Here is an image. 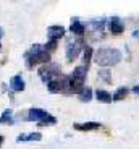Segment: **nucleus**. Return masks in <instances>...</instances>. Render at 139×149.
<instances>
[{
    "mask_svg": "<svg viewBox=\"0 0 139 149\" xmlns=\"http://www.w3.org/2000/svg\"><path fill=\"white\" fill-rule=\"evenodd\" d=\"M107 26H109V31L112 34H121L124 31V24L123 21H121L118 16H113V18L109 19V23H107Z\"/></svg>",
    "mask_w": 139,
    "mask_h": 149,
    "instance_id": "nucleus-6",
    "label": "nucleus"
},
{
    "mask_svg": "<svg viewBox=\"0 0 139 149\" xmlns=\"http://www.w3.org/2000/svg\"><path fill=\"white\" fill-rule=\"evenodd\" d=\"M0 36H2V28H0Z\"/></svg>",
    "mask_w": 139,
    "mask_h": 149,
    "instance_id": "nucleus-22",
    "label": "nucleus"
},
{
    "mask_svg": "<svg viewBox=\"0 0 139 149\" xmlns=\"http://www.w3.org/2000/svg\"><path fill=\"white\" fill-rule=\"evenodd\" d=\"M42 139V134L39 131L36 133H28V134H18L16 136V141L21 143V141H41Z\"/></svg>",
    "mask_w": 139,
    "mask_h": 149,
    "instance_id": "nucleus-11",
    "label": "nucleus"
},
{
    "mask_svg": "<svg viewBox=\"0 0 139 149\" xmlns=\"http://www.w3.org/2000/svg\"><path fill=\"white\" fill-rule=\"evenodd\" d=\"M94 60L97 65H100L104 68H109V67H113V65L120 63L121 52L118 49L104 47V49H99L97 52H94Z\"/></svg>",
    "mask_w": 139,
    "mask_h": 149,
    "instance_id": "nucleus-1",
    "label": "nucleus"
},
{
    "mask_svg": "<svg viewBox=\"0 0 139 149\" xmlns=\"http://www.w3.org/2000/svg\"><path fill=\"white\" fill-rule=\"evenodd\" d=\"M24 79L19 76V74H16V76H13V78L10 79V88L13 93H21V91H24Z\"/></svg>",
    "mask_w": 139,
    "mask_h": 149,
    "instance_id": "nucleus-8",
    "label": "nucleus"
},
{
    "mask_svg": "<svg viewBox=\"0 0 139 149\" xmlns=\"http://www.w3.org/2000/svg\"><path fill=\"white\" fill-rule=\"evenodd\" d=\"M28 122H37L39 127H47V125H55L57 118L53 115H50L49 112L42 110V109H29L28 110V117H26Z\"/></svg>",
    "mask_w": 139,
    "mask_h": 149,
    "instance_id": "nucleus-2",
    "label": "nucleus"
},
{
    "mask_svg": "<svg viewBox=\"0 0 139 149\" xmlns=\"http://www.w3.org/2000/svg\"><path fill=\"white\" fill-rule=\"evenodd\" d=\"M65 34V28L63 26H50L49 29H47V36H49V39H55V41H58L60 37H63Z\"/></svg>",
    "mask_w": 139,
    "mask_h": 149,
    "instance_id": "nucleus-9",
    "label": "nucleus"
},
{
    "mask_svg": "<svg viewBox=\"0 0 139 149\" xmlns=\"http://www.w3.org/2000/svg\"><path fill=\"white\" fill-rule=\"evenodd\" d=\"M70 31H71L73 34H76V36H83V34L86 33V26H84L83 23H79L78 18H73L71 19V26H70Z\"/></svg>",
    "mask_w": 139,
    "mask_h": 149,
    "instance_id": "nucleus-10",
    "label": "nucleus"
},
{
    "mask_svg": "<svg viewBox=\"0 0 139 149\" xmlns=\"http://www.w3.org/2000/svg\"><path fill=\"white\" fill-rule=\"evenodd\" d=\"M102 125L99 122H86V123H75L73 128L78 131H92V130H99Z\"/></svg>",
    "mask_w": 139,
    "mask_h": 149,
    "instance_id": "nucleus-7",
    "label": "nucleus"
},
{
    "mask_svg": "<svg viewBox=\"0 0 139 149\" xmlns=\"http://www.w3.org/2000/svg\"><path fill=\"white\" fill-rule=\"evenodd\" d=\"M95 97H97V101L105 102V104H110V102H112V94L105 89H97L95 91Z\"/></svg>",
    "mask_w": 139,
    "mask_h": 149,
    "instance_id": "nucleus-12",
    "label": "nucleus"
},
{
    "mask_svg": "<svg viewBox=\"0 0 139 149\" xmlns=\"http://www.w3.org/2000/svg\"><path fill=\"white\" fill-rule=\"evenodd\" d=\"M129 89L126 88V86H121V88H118L117 91H115V94L112 96V101H123L124 97L128 96Z\"/></svg>",
    "mask_w": 139,
    "mask_h": 149,
    "instance_id": "nucleus-14",
    "label": "nucleus"
},
{
    "mask_svg": "<svg viewBox=\"0 0 139 149\" xmlns=\"http://www.w3.org/2000/svg\"><path fill=\"white\" fill-rule=\"evenodd\" d=\"M138 39H139V34H138Z\"/></svg>",
    "mask_w": 139,
    "mask_h": 149,
    "instance_id": "nucleus-23",
    "label": "nucleus"
},
{
    "mask_svg": "<svg viewBox=\"0 0 139 149\" xmlns=\"http://www.w3.org/2000/svg\"><path fill=\"white\" fill-rule=\"evenodd\" d=\"M84 39H75V41L66 44V60L68 62H75L78 58L79 52H83L84 49Z\"/></svg>",
    "mask_w": 139,
    "mask_h": 149,
    "instance_id": "nucleus-5",
    "label": "nucleus"
},
{
    "mask_svg": "<svg viewBox=\"0 0 139 149\" xmlns=\"http://www.w3.org/2000/svg\"><path fill=\"white\" fill-rule=\"evenodd\" d=\"M92 54H94L92 47H91V45H84V49H83V62H84V65H87V67H89V63H91Z\"/></svg>",
    "mask_w": 139,
    "mask_h": 149,
    "instance_id": "nucleus-15",
    "label": "nucleus"
},
{
    "mask_svg": "<svg viewBox=\"0 0 139 149\" xmlns=\"http://www.w3.org/2000/svg\"><path fill=\"white\" fill-rule=\"evenodd\" d=\"M104 23H105V19L100 18V19H94V21H91V28L92 29H102V26H104Z\"/></svg>",
    "mask_w": 139,
    "mask_h": 149,
    "instance_id": "nucleus-18",
    "label": "nucleus"
},
{
    "mask_svg": "<svg viewBox=\"0 0 139 149\" xmlns=\"http://www.w3.org/2000/svg\"><path fill=\"white\" fill-rule=\"evenodd\" d=\"M2 143H3V136L0 134V148H2Z\"/></svg>",
    "mask_w": 139,
    "mask_h": 149,
    "instance_id": "nucleus-21",
    "label": "nucleus"
},
{
    "mask_svg": "<svg viewBox=\"0 0 139 149\" xmlns=\"http://www.w3.org/2000/svg\"><path fill=\"white\" fill-rule=\"evenodd\" d=\"M26 62H28V68H33L34 65H39V63H49L50 60V52H47L45 49L39 50L37 54H29L26 52Z\"/></svg>",
    "mask_w": 139,
    "mask_h": 149,
    "instance_id": "nucleus-4",
    "label": "nucleus"
},
{
    "mask_svg": "<svg viewBox=\"0 0 139 149\" xmlns=\"http://www.w3.org/2000/svg\"><path fill=\"white\" fill-rule=\"evenodd\" d=\"M44 49L47 50V52H53V50L57 49V41H55V39H50V41L44 45Z\"/></svg>",
    "mask_w": 139,
    "mask_h": 149,
    "instance_id": "nucleus-19",
    "label": "nucleus"
},
{
    "mask_svg": "<svg viewBox=\"0 0 139 149\" xmlns=\"http://www.w3.org/2000/svg\"><path fill=\"white\" fill-rule=\"evenodd\" d=\"M133 93H134L136 96H139V84H136L134 88H133Z\"/></svg>",
    "mask_w": 139,
    "mask_h": 149,
    "instance_id": "nucleus-20",
    "label": "nucleus"
},
{
    "mask_svg": "<svg viewBox=\"0 0 139 149\" xmlns=\"http://www.w3.org/2000/svg\"><path fill=\"white\" fill-rule=\"evenodd\" d=\"M60 74H62V70L57 63H49V65L44 63V67L39 68V76H41V79L45 83V84H47L50 79L60 76Z\"/></svg>",
    "mask_w": 139,
    "mask_h": 149,
    "instance_id": "nucleus-3",
    "label": "nucleus"
},
{
    "mask_svg": "<svg viewBox=\"0 0 139 149\" xmlns=\"http://www.w3.org/2000/svg\"><path fill=\"white\" fill-rule=\"evenodd\" d=\"M78 99L81 102H91V99H92V89L84 86L83 89H81V93L78 94Z\"/></svg>",
    "mask_w": 139,
    "mask_h": 149,
    "instance_id": "nucleus-13",
    "label": "nucleus"
},
{
    "mask_svg": "<svg viewBox=\"0 0 139 149\" xmlns=\"http://www.w3.org/2000/svg\"><path fill=\"white\" fill-rule=\"evenodd\" d=\"M99 78L104 79L105 83H112V74H110V71H109V70H105V68L99 71Z\"/></svg>",
    "mask_w": 139,
    "mask_h": 149,
    "instance_id": "nucleus-17",
    "label": "nucleus"
},
{
    "mask_svg": "<svg viewBox=\"0 0 139 149\" xmlns=\"http://www.w3.org/2000/svg\"><path fill=\"white\" fill-rule=\"evenodd\" d=\"M13 112H11V109H7V110L2 113V117H0V123H8V125H13L15 123V120H13Z\"/></svg>",
    "mask_w": 139,
    "mask_h": 149,
    "instance_id": "nucleus-16",
    "label": "nucleus"
}]
</instances>
